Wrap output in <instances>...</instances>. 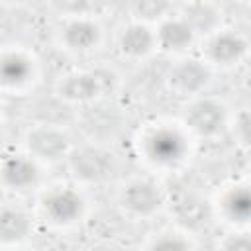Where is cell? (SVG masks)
I'll use <instances>...</instances> for the list:
<instances>
[{
	"label": "cell",
	"mask_w": 251,
	"mask_h": 251,
	"mask_svg": "<svg viewBox=\"0 0 251 251\" xmlns=\"http://www.w3.org/2000/svg\"><path fill=\"white\" fill-rule=\"evenodd\" d=\"M69 171V178L78 182L84 188L100 186L110 180L120 171V157L118 153L98 141H76L71 155L65 161Z\"/></svg>",
	"instance_id": "ba28073f"
},
{
	"label": "cell",
	"mask_w": 251,
	"mask_h": 251,
	"mask_svg": "<svg viewBox=\"0 0 251 251\" xmlns=\"http://www.w3.org/2000/svg\"><path fill=\"white\" fill-rule=\"evenodd\" d=\"M235 145L243 151L249 149V139H251V116H249V108L247 106H235L233 118H231V126L227 131Z\"/></svg>",
	"instance_id": "d6986e66"
},
{
	"label": "cell",
	"mask_w": 251,
	"mask_h": 251,
	"mask_svg": "<svg viewBox=\"0 0 251 251\" xmlns=\"http://www.w3.org/2000/svg\"><path fill=\"white\" fill-rule=\"evenodd\" d=\"M0 251H33L29 245H18V247H2Z\"/></svg>",
	"instance_id": "44dd1931"
},
{
	"label": "cell",
	"mask_w": 251,
	"mask_h": 251,
	"mask_svg": "<svg viewBox=\"0 0 251 251\" xmlns=\"http://www.w3.org/2000/svg\"><path fill=\"white\" fill-rule=\"evenodd\" d=\"M31 210L39 226L51 231H73L92 214L90 190L69 176L53 178L33 194Z\"/></svg>",
	"instance_id": "7a4b0ae2"
},
{
	"label": "cell",
	"mask_w": 251,
	"mask_h": 251,
	"mask_svg": "<svg viewBox=\"0 0 251 251\" xmlns=\"http://www.w3.org/2000/svg\"><path fill=\"white\" fill-rule=\"evenodd\" d=\"M4 118H6V98L0 96V124L4 122Z\"/></svg>",
	"instance_id": "7402d4cb"
},
{
	"label": "cell",
	"mask_w": 251,
	"mask_h": 251,
	"mask_svg": "<svg viewBox=\"0 0 251 251\" xmlns=\"http://www.w3.org/2000/svg\"><path fill=\"white\" fill-rule=\"evenodd\" d=\"M120 73L110 65L73 67L53 82V96L67 106H90L120 88Z\"/></svg>",
	"instance_id": "277c9868"
},
{
	"label": "cell",
	"mask_w": 251,
	"mask_h": 251,
	"mask_svg": "<svg viewBox=\"0 0 251 251\" xmlns=\"http://www.w3.org/2000/svg\"><path fill=\"white\" fill-rule=\"evenodd\" d=\"M235 106L220 94H202L182 102L180 114L176 116L188 133L200 145L202 141H216L227 135Z\"/></svg>",
	"instance_id": "8992f818"
},
{
	"label": "cell",
	"mask_w": 251,
	"mask_h": 251,
	"mask_svg": "<svg viewBox=\"0 0 251 251\" xmlns=\"http://www.w3.org/2000/svg\"><path fill=\"white\" fill-rule=\"evenodd\" d=\"M43 78V61L39 53L20 41L0 45V96L18 98L31 94Z\"/></svg>",
	"instance_id": "5b68a950"
},
{
	"label": "cell",
	"mask_w": 251,
	"mask_h": 251,
	"mask_svg": "<svg viewBox=\"0 0 251 251\" xmlns=\"http://www.w3.org/2000/svg\"><path fill=\"white\" fill-rule=\"evenodd\" d=\"M114 47L118 55L131 63H145L159 55L155 25L127 16L114 29Z\"/></svg>",
	"instance_id": "5bb4252c"
},
{
	"label": "cell",
	"mask_w": 251,
	"mask_h": 251,
	"mask_svg": "<svg viewBox=\"0 0 251 251\" xmlns=\"http://www.w3.org/2000/svg\"><path fill=\"white\" fill-rule=\"evenodd\" d=\"M176 12L194 27L198 37H204L206 33L214 31L216 27L226 24L224 8L216 2L208 0H196V2H182L176 4Z\"/></svg>",
	"instance_id": "ac0fdd59"
},
{
	"label": "cell",
	"mask_w": 251,
	"mask_h": 251,
	"mask_svg": "<svg viewBox=\"0 0 251 251\" xmlns=\"http://www.w3.org/2000/svg\"><path fill=\"white\" fill-rule=\"evenodd\" d=\"M214 251H251V229H224Z\"/></svg>",
	"instance_id": "ffe728a7"
},
{
	"label": "cell",
	"mask_w": 251,
	"mask_h": 251,
	"mask_svg": "<svg viewBox=\"0 0 251 251\" xmlns=\"http://www.w3.org/2000/svg\"><path fill=\"white\" fill-rule=\"evenodd\" d=\"M212 222L224 229H249L251 224V182L247 176H233L220 182L208 196Z\"/></svg>",
	"instance_id": "8fae6325"
},
{
	"label": "cell",
	"mask_w": 251,
	"mask_h": 251,
	"mask_svg": "<svg viewBox=\"0 0 251 251\" xmlns=\"http://www.w3.org/2000/svg\"><path fill=\"white\" fill-rule=\"evenodd\" d=\"M139 251H200V247L196 233L176 224H169L149 231L143 237Z\"/></svg>",
	"instance_id": "e0dca14e"
},
{
	"label": "cell",
	"mask_w": 251,
	"mask_h": 251,
	"mask_svg": "<svg viewBox=\"0 0 251 251\" xmlns=\"http://www.w3.org/2000/svg\"><path fill=\"white\" fill-rule=\"evenodd\" d=\"M155 37L159 55H167L169 59H178L196 53L200 41L194 27L176 12V4L165 18L155 24Z\"/></svg>",
	"instance_id": "9a60e30c"
},
{
	"label": "cell",
	"mask_w": 251,
	"mask_h": 251,
	"mask_svg": "<svg viewBox=\"0 0 251 251\" xmlns=\"http://www.w3.org/2000/svg\"><path fill=\"white\" fill-rule=\"evenodd\" d=\"M171 190L165 178L139 171L120 176L114 184V206L131 222H151L171 206Z\"/></svg>",
	"instance_id": "3957f363"
},
{
	"label": "cell",
	"mask_w": 251,
	"mask_h": 251,
	"mask_svg": "<svg viewBox=\"0 0 251 251\" xmlns=\"http://www.w3.org/2000/svg\"><path fill=\"white\" fill-rule=\"evenodd\" d=\"M53 39L69 57H90L106 43V25L94 12H67L59 18Z\"/></svg>",
	"instance_id": "52a82bcc"
},
{
	"label": "cell",
	"mask_w": 251,
	"mask_h": 251,
	"mask_svg": "<svg viewBox=\"0 0 251 251\" xmlns=\"http://www.w3.org/2000/svg\"><path fill=\"white\" fill-rule=\"evenodd\" d=\"M198 151L196 139L175 116H155L141 122L131 135V153L141 171L161 178L186 171Z\"/></svg>",
	"instance_id": "6da1fadb"
},
{
	"label": "cell",
	"mask_w": 251,
	"mask_h": 251,
	"mask_svg": "<svg viewBox=\"0 0 251 251\" xmlns=\"http://www.w3.org/2000/svg\"><path fill=\"white\" fill-rule=\"evenodd\" d=\"M216 75L218 73L208 63H204L196 53H190L171 59L163 75V84L175 98L186 102L210 92Z\"/></svg>",
	"instance_id": "4fadbf2b"
},
{
	"label": "cell",
	"mask_w": 251,
	"mask_h": 251,
	"mask_svg": "<svg viewBox=\"0 0 251 251\" xmlns=\"http://www.w3.org/2000/svg\"><path fill=\"white\" fill-rule=\"evenodd\" d=\"M75 145L76 139L67 126L47 120L29 124L22 131L18 143V147H22L29 157H33L47 169L55 165H65Z\"/></svg>",
	"instance_id": "9c48e42d"
},
{
	"label": "cell",
	"mask_w": 251,
	"mask_h": 251,
	"mask_svg": "<svg viewBox=\"0 0 251 251\" xmlns=\"http://www.w3.org/2000/svg\"><path fill=\"white\" fill-rule=\"evenodd\" d=\"M47 180V167L29 157L22 147L0 151V190L8 196H33Z\"/></svg>",
	"instance_id": "7c38bea8"
},
{
	"label": "cell",
	"mask_w": 251,
	"mask_h": 251,
	"mask_svg": "<svg viewBox=\"0 0 251 251\" xmlns=\"http://www.w3.org/2000/svg\"><path fill=\"white\" fill-rule=\"evenodd\" d=\"M37 226L31 206H25L16 198L0 202V249L29 245Z\"/></svg>",
	"instance_id": "2e32d148"
},
{
	"label": "cell",
	"mask_w": 251,
	"mask_h": 251,
	"mask_svg": "<svg viewBox=\"0 0 251 251\" xmlns=\"http://www.w3.org/2000/svg\"><path fill=\"white\" fill-rule=\"evenodd\" d=\"M251 53V41L245 31L235 25L224 24L214 31L200 37L196 55L208 63L216 73L235 71L243 67Z\"/></svg>",
	"instance_id": "30bf717a"
}]
</instances>
